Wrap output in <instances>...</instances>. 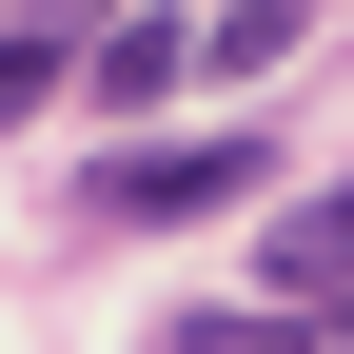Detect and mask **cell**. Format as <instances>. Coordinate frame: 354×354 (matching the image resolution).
<instances>
[{
    "mask_svg": "<svg viewBox=\"0 0 354 354\" xmlns=\"http://www.w3.org/2000/svg\"><path fill=\"white\" fill-rule=\"evenodd\" d=\"M216 197H256V138H118V177H99V216H216Z\"/></svg>",
    "mask_w": 354,
    "mask_h": 354,
    "instance_id": "cell-1",
    "label": "cell"
},
{
    "mask_svg": "<svg viewBox=\"0 0 354 354\" xmlns=\"http://www.w3.org/2000/svg\"><path fill=\"white\" fill-rule=\"evenodd\" d=\"M39 20H99V0H39Z\"/></svg>",
    "mask_w": 354,
    "mask_h": 354,
    "instance_id": "cell-7",
    "label": "cell"
},
{
    "mask_svg": "<svg viewBox=\"0 0 354 354\" xmlns=\"http://www.w3.org/2000/svg\"><path fill=\"white\" fill-rule=\"evenodd\" d=\"M177 354H295V315H177Z\"/></svg>",
    "mask_w": 354,
    "mask_h": 354,
    "instance_id": "cell-6",
    "label": "cell"
},
{
    "mask_svg": "<svg viewBox=\"0 0 354 354\" xmlns=\"http://www.w3.org/2000/svg\"><path fill=\"white\" fill-rule=\"evenodd\" d=\"M197 59H216V79H276V59H295V0H236V20H216Z\"/></svg>",
    "mask_w": 354,
    "mask_h": 354,
    "instance_id": "cell-5",
    "label": "cell"
},
{
    "mask_svg": "<svg viewBox=\"0 0 354 354\" xmlns=\"http://www.w3.org/2000/svg\"><path fill=\"white\" fill-rule=\"evenodd\" d=\"M177 79H197V39H177V20H99V39H79V99H99V118H158Z\"/></svg>",
    "mask_w": 354,
    "mask_h": 354,
    "instance_id": "cell-2",
    "label": "cell"
},
{
    "mask_svg": "<svg viewBox=\"0 0 354 354\" xmlns=\"http://www.w3.org/2000/svg\"><path fill=\"white\" fill-rule=\"evenodd\" d=\"M335 276H354V197H295L276 216V295H335Z\"/></svg>",
    "mask_w": 354,
    "mask_h": 354,
    "instance_id": "cell-3",
    "label": "cell"
},
{
    "mask_svg": "<svg viewBox=\"0 0 354 354\" xmlns=\"http://www.w3.org/2000/svg\"><path fill=\"white\" fill-rule=\"evenodd\" d=\"M59 79H79V39H59V20H20V39H0V118H39Z\"/></svg>",
    "mask_w": 354,
    "mask_h": 354,
    "instance_id": "cell-4",
    "label": "cell"
}]
</instances>
